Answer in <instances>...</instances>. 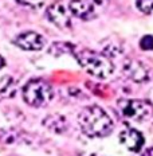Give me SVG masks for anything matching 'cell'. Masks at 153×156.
<instances>
[{
    "label": "cell",
    "mask_w": 153,
    "mask_h": 156,
    "mask_svg": "<svg viewBox=\"0 0 153 156\" xmlns=\"http://www.w3.org/2000/svg\"><path fill=\"white\" fill-rule=\"evenodd\" d=\"M78 124L89 137H105L114 126L110 116L98 105H89L81 110Z\"/></svg>",
    "instance_id": "obj_1"
},
{
    "label": "cell",
    "mask_w": 153,
    "mask_h": 156,
    "mask_svg": "<svg viewBox=\"0 0 153 156\" xmlns=\"http://www.w3.org/2000/svg\"><path fill=\"white\" fill-rule=\"evenodd\" d=\"M73 55L75 57L78 63H79L90 76H93L96 78L106 80V78H109L113 74V71H114V65L109 59V57L97 53V51L87 50V48H81V50H78L75 47Z\"/></svg>",
    "instance_id": "obj_2"
},
{
    "label": "cell",
    "mask_w": 153,
    "mask_h": 156,
    "mask_svg": "<svg viewBox=\"0 0 153 156\" xmlns=\"http://www.w3.org/2000/svg\"><path fill=\"white\" fill-rule=\"evenodd\" d=\"M23 100L26 104L34 108H40L44 106L53 100L54 90L46 81L34 78L30 80L23 87Z\"/></svg>",
    "instance_id": "obj_3"
},
{
    "label": "cell",
    "mask_w": 153,
    "mask_h": 156,
    "mask_svg": "<svg viewBox=\"0 0 153 156\" xmlns=\"http://www.w3.org/2000/svg\"><path fill=\"white\" fill-rule=\"evenodd\" d=\"M121 115L134 121H144L153 112V105L146 100H128L121 98L117 102Z\"/></svg>",
    "instance_id": "obj_4"
},
{
    "label": "cell",
    "mask_w": 153,
    "mask_h": 156,
    "mask_svg": "<svg viewBox=\"0 0 153 156\" xmlns=\"http://www.w3.org/2000/svg\"><path fill=\"white\" fill-rule=\"evenodd\" d=\"M122 73L125 74L129 80H132L136 83H142V82H148L151 80L149 76V70L142 62L136 59H128L123 63L122 67Z\"/></svg>",
    "instance_id": "obj_5"
},
{
    "label": "cell",
    "mask_w": 153,
    "mask_h": 156,
    "mask_svg": "<svg viewBox=\"0 0 153 156\" xmlns=\"http://www.w3.org/2000/svg\"><path fill=\"white\" fill-rule=\"evenodd\" d=\"M12 43L15 46H18L22 50L26 51H38L42 50L44 46V39L40 34L34 31H27V32H22L16 37Z\"/></svg>",
    "instance_id": "obj_6"
},
{
    "label": "cell",
    "mask_w": 153,
    "mask_h": 156,
    "mask_svg": "<svg viewBox=\"0 0 153 156\" xmlns=\"http://www.w3.org/2000/svg\"><path fill=\"white\" fill-rule=\"evenodd\" d=\"M47 19L54 23L59 28H69L71 27V18L70 14L66 11V8L61 4V3H54L46 11Z\"/></svg>",
    "instance_id": "obj_7"
},
{
    "label": "cell",
    "mask_w": 153,
    "mask_h": 156,
    "mask_svg": "<svg viewBox=\"0 0 153 156\" xmlns=\"http://www.w3.org/2000/svg\"><path fill=\"white\" fill-rule=\"evenodd\" d=\"M120 143L123 145L125 148H128L132 152H140L144 145V136L141 132H138L137 129L133 128H128L123 129L120 133Z\"/></svg>",
    "instance_id": "obj_8"
},
{
    "label": "cell",
    "mask_w": 153,
    "mask_h": 156,
    "mask_svg": "<svg viewBox=\"0 0 153 156\" xmlns=\"http://www.w3.org/2000/svg\"><path fill=\"white\" fill-rule=\"evenodd\" d=\"M69 9L74 16L83 20H89L94 18V7L92 3L86 0H71L69 3Z\"/></svg>",
    "instance_id": "obj_9"
},
{
    "label": "cell",
    "mask_w": 153,
    "mask_h": 156,
    "mask_svg": "<svg viewBox=\"0 0 153 156\" xmlns=\"http://www.w3.org/2000/svg\"><path fill=\"white\" fill-rule=\"evenodd\" d=\"M43 125L54 133H63L67 129V121L62 115H50L43 120Z\"/></svg>",
    "instance_id": "obj_10"
},
{
    "label": "cell",
    "mask_w": 153,
    "mask_h": 156,
    "mask_svg": "<svg viewBox=\"0 0 153 156\" xmlns=\"http://www.w3.org/2000/svg\"><path fill=\"white\" fill-rule=\"evenodd\" d=\"M75 50V44L69 42H54L48 48V53L54 57H61L63 54H73Z\"/></svg>",
    "instance_id": "obj_11"
},
{
    "label": "cell",
    "mask_w": 153,
    "mask_h": 156,
    "mask_svg": "<svg viewBox=\"0 0 153 156\" xmlns=\"http://www.w3.org/2000/svg\"><path fill=\"white\" fill-rule=\"evenodd\" d=\"M15 90H16L15 81L12 80L11 77H4L3 78V85H2V87H0V97L2 96H7V97L14 96Z\"/></svg>",
    "instance_id": "obj_12"
},
{
    "label": "cell",
    "mask_w": 153,
    "mask_h": 156,
    "mask_svg": "<svg viewBox=\"0 0 153 156\" xmlns=\"http://www.w3.org/2000/svg\"><path fill=\"white\" fill-rule=\"evenodd\" d=\"M136 5L144 14H151L153 11V0H136Z\"/></svg>",
    "instance_id": "obj_13"
},
{
    "label": "cell",
    "mask_w": 153,
    "mask_h": 156,
    "mask_svg": "<svg viewBox=\"0 0 153 156\" xmlns=\"http://www.w3.org/2000/svg\"><path fill=\"white\" fill-rule=\"evenodd\" d=\"M19 4L24 5V7L32 8V9H39L40 7H43L44 0H16Z\"/></svg>",
    "instance_id": "obj_14"
},
{
    "label": "cell",
    "mask_w": 153,
    "mask_h": 156,
    "mask_svg": "<svg viewBox=\"0 0 153 156\" xmlns=\"http://www.w3.org/2000/svg\"><path fill=\"white\" fill-rule=\"evenodd\" d=\"M140 47L146 51L153 50V35H145V37H142L141 41H140Z\"/></svg>",
    "instance_id": "obj_15"
},
{
    "label": "cell",
    "mask_w": 153,
    "mask_h": 156,
    "mask_svg": "<svg viewBox=\"0 0 153 156\" xmlns=\"http://www.w3.org/2000/svg\"><path fill=\"white\" fill-rule=\"evenodd\" d=\"M86 2L93 3V4H97V5H101V4H103V3H105L106 0H86Z\"/></svg>",
    "instance_id": "obj_16"
},
{
    "label": "cell",
    "mask_w": 153,
    "mask_h": 156,
    "mask_svg": "<svg viewBox=\"0 0 153 156\" xmlns=\"http://www.w3.org/2000/svg\"><path fill=\"white\" fill-rule=\"evenodd\" d=\"M142 156H153V147H151V148H148L146 151L144 152V155Z\"/></svg>",
    "instance_id": "obj_17"
},
{
    "label": "cell",
    "mask_w": 153,
    "mask_h": 156,
    "mask_svg": "<svg viewBox=\"0 0 153 156\" xmlns=\"http://www.w3.org/2000/svg\"><path fill=\"white\" fill-rule=\"evenodd\" d=\"M4 65H5V59L2 57V55H0V70H2L3 67H4Z\"/></svg>",
    "instance_id": "obj_18"
},
{
    "label": "cell",
    "mask_w": 153,
    "mask_h": 156,
    "mask_svg": "<svg viewBox=\"0 0 153 156\" xmlns=\"http://www.w3.org/2000/svg\"><path fill=\"white\" fill-rule=\"evenodd\" d=\"M92 156H99V155H96V154H94V155H92Z\"/></svg>",
    "instance_id": "obj_19"
}]
</instances>
